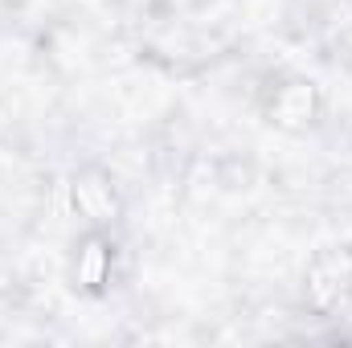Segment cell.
<instances>
[{
    "mask_svg": "<svg viewBox=\"0 0 352 348\" xmlns=\"http://www.w3.org/2000/svg\"><path fill=\"white\" fill-rule=\"evenodd\" d=\"M352 295V246H328L307 262L303 299L311 312L328 316Z\"/></svg>",
    "mask_w": 352,
    "mask_h": 348,
    "instance_id": "1",
    "label": "cell"
},
{
    "mask_svg": "<svg viewBox=\"0 0 352 348\" xmlns=\"http://www.w3.org/2000/svg\"><path fill=\"white\" fill-rule=\"evenodd\" d=\"M70 201L87 221V230H111L123 217V197L115 188V176L102 164H87L70 176Z\"/></svg>",
    "mask_w": 352,
    "mask_h": 348,
    "instance_id": "2",
    "label": "cell"
},
{
    "mask_svg": "<svg viewBox=\"0 0 352 348\" xmlns=\"http://www.w3.org/2000/svg\"><path fill=\"white\" fill-rule=\"evenodd\" d=\"M324 111L320 87L311 78H283L266 98V119L283 131H307Z\"/></svg>",
    "mask_w": 352,
    "mask_h": 348,
    "instance_id": "3",
    "label": "cell"
},
{
    "mask_svg": "<svg viewBox=\"0 0 352 348\" xmlns=\"http://www.w3.org/2000/svg\"><path fill=\"white\" fill-rule=\"evenodd\" d=\"M115 274V238L111 230H87L74 246V287L82 295H102Z\"/></svg>",
    "mask_w": 352,
    "mask_h": 348,
    "instance_id": "4",
    "label": "cell"
}]
</instances>
